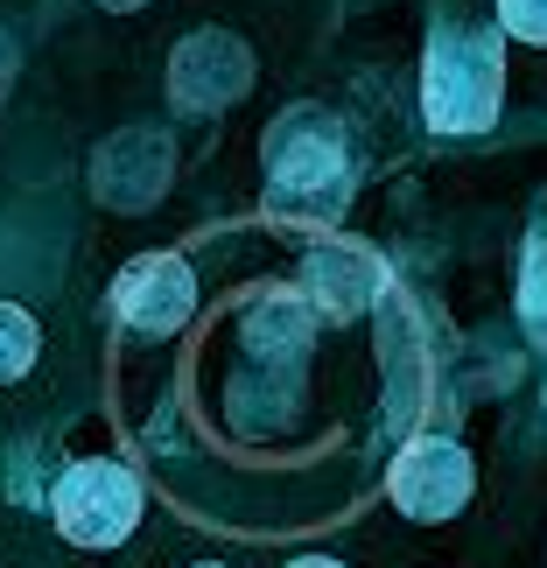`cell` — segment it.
<instances>
[{
  "label": "cell",
  "mask_w": 547,
  "mask_h": 568,
  "mask_svg": "<svg viewBox=\"0 0 547 568\" xmlns=\"http://www.w3.org/2000/svg\"><path fill=\"white\" fill-rule=\"evenodd\" d=\"M498 21L519 42H547V0H498Z\"/></svg>",
  "instance_id": "obj_11"
},
{
  "label": "cell",
  "mask_w": 547,
  "mask_h": 568,
  "mask_svg": "<svg viewBox=\"0 0 547 568\" xmlns=\"http://www.w3.org/2000/svg\"><path fill=\"white\" fill-rule=\"evenodd\" d=\"M498 92H506V71H498V42L492 36H443L428 50L422 71V113L435 134H477V126L498 120Z\"/></svg>",
  "instance_id": "obj_2"
},
{
  "label": "cell",
  "mask_w": 547,
  "mask_h": 568,
  "mask_svg": "<svg viewBox=\"0 0 547 568\" xmlns=\"http://www.w3.org/2000/svg\"><path fill=\"white\" fill-rule=\"evenodd\" d=\"M288 568H344V561H331V555H302V561H288Z\"/></svg>",
  "instance_id": "obj_12"
},
{
  "label": "cell",
  "mask_w": 547,
  "mask_h": 568,
  "mask_svg": "<svg viewBox=\"0 0 547 568\" xmlns=\"http://www.w3.org/2000/svg\"><path fill=\"white\" fill-rule=\"evenodd\" d=\"M310 295H316L331 316H358L365 302L379 295V260H372L365 246H344V239H331V246L310 253Z\"/></svg>",
  "instance_id": "obj_8"
},
{
  "label": "cell",
  "mask_w": 547,
  "mask_h": 568,
  "mask_svg": "<svg viewBox=\"0 0 547 568\" xmlns=\"http://www.w3.org/2000/svg\"><path fill=\"white\" fill-rule=\"evenodd\" d=\"M196 568H225V561H196Z\"/></svg>",
  "instance_id": "obj_14"
},
{
  "label": "cell",
  "mask_w": 547,
  "mask_h": 568,
  "mask_svg": "<svg viewBox=\"0 0 547 568\" xmlns=\"http://www.w3.org/2000/svg\"><path fill=\"white\" fill-rule=\"evenodd\" d=\"M99 8H141V0H99Z\"/></svg>",
  "instance_id": "obj_13"
},
{
  "label": "cell",
  "mask_w": 547,
  "mask_h": 568,
  "mask_svg": "<svg viewBox=\"0 0 547 568\" xmlns=\"http://www.w3.org/2000/svg\"><path fill=\"white\" fill-rule=\"evenodd\" d=\"M36 352H42L36 316H29V310H14V302H0V386H14L21 373H29Z\"/></svg>",
  "instance_id": "obj_9"
},
{
  "label": "cell",
  "mask_w": 547,
  "mask_h": 568,
  "mask_svg": "<svg viewBox=\"0 0 547 568\" xmlns=\"http://www.w3.org/2000/svg\"><path fill=\"white\" fill-rule=\"evenodd\" d=\"M246 84H253V50L225 29H196V36H183V50L169 57V92H176V105H190V113H217V105H232Z\"/></svg>",
  "instance_id": "obj_6"
},
{
  "label": "cell",
  "mask_w": 547,
  "mask_h": 568,
  "mask_svg": "<svg viewBox=\"0 0 547 568\" xmlns=\"http://www.w3.org/2000/svg\"><path fill=\"white\" fill-rule=\"evenodd\" d=\"M92 190H99L113 211H148V204L169 190V141L148 134V126H126V134H113V141L99 148Z\"/></svg>",
  "instance_id": "obj_7"
},
{
  "label": "cell",
  "mask_w": 547,
  "mask_h": 568,
  "mask_svg": "<svg viewBox=\"0 0 547 568\" xmlns=\"http://www.w3.org/2000/svg\"><path fill=\"white\" fill-rule=\"evenodd\" d=\"M470 485H477L470 449L449 443V435H422V443L401 449V464L386 477V498L407 519H456L470 506Z\"/></svg>",
  "instance_id": "obj_4"
},
{
  "label": "cell",
  "mask_w": 547,
  "mask_h": 568,
  "mask_svg": "<svg viewBox=\"0 0 547 568\" xmlns=\"http://www.w3.org/2000/svg\"><path fill=\"white\" fill-rule=\"evenodd\" d=\"M50 506H57V527L71 548H120L141 519V477L120 456H84V464L63 470Z\"/></svg>",
  "instance_id": "obj_3"
},
{
  "label": "cell",
  "mask_w": 547,
  "mask_h": 568,
  "mask_svg": "<svg viewBox=\"0 0 547 568\" xmlns=\"http://www.w3.org/2000/svg\"><path fill=\"white\" fill-rule=\"evenodd\" d=\"M113 310H120V323H126L134 337H169V331H183L190 310H196V274H190V260H176V253H141L134 267L113 281Z\"/></svg>",
  "instance_id": "obj_5"
},
{
  "label": "cell",
  "mask_w": 547,
  "mask_h": 568,
  "mask_svg": "<svg viewBox=\"0 0 547 568\" xmlns=\"http://www.w3.org/2000/svg\"><path fill=\"white\" fill-rule=\"evenodd\" d=\"M352 190V162H344V126L316 105H295L267 134V196L288 217H331Z\"/></svg>",
  "instance_id": "obj_1"
},
{
  "label": "cell",
  "mask_w": 547,
  "mask_h": 568,
  "mask_svg": "<svg viewBox=\"0 0 547 568\" xmlns=\"http://www.w3.org/2000/svg\"><path fill=\"white\" fill-rule=\"evenodd\" d=\"M519 316H527V331L547 344V217H540L534 239H527V274H519Z\"/></svg>",
  "instance_id": "obj_10"
}]
</instances>
